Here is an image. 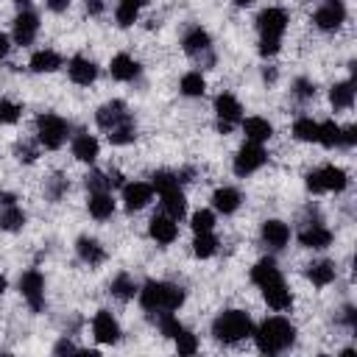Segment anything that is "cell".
Returning a JSON list of instances; mask_svg holds the SVG:
<instances>
[{
	"label": "cell",
	"mask_w": 357,
	"mask_h": 357,
	"mask_svg": "<svg viewBox=\"0 0 357 357\" xmlns=\"http://www.w3.org/2000/svg\"><path fill=\"white\" fill-rule=\"evenodd\" d=\"M251 335H254L257 349H259L262 354H279V351L290 349L293 340H296V329H293V324H290L287 318H282V315H271V318H265Z\"/></svg>",
	"instance_id": "cell-1"
},
{
	"label": "cell",
	"mask_w": 357,
	"mask_h": 357,
	"mask_svg": "<svg viewBox=\"0 0 357 357\" xmlns=\"http://www.w3.org/2000/svg\"><path fill=\"white\" fill-rule=\"evenodd\" d=\"M139 304L148 312H176L184 304V290L170 282H145L139 290Z\"/></svg>",
	"instance_id": "cell-2"
},
{
	"label": "cell",
	"mask_w": 357,
	"mask_h": 357,
	"mask_svg": "<svg viewBox=\"0 0 357 357\" xmlns=\"http://www.w3.org/2000/svg\"><path fill=\"white\" fill-rule=\"evenodd\" d=\"M254 332V321L243 310H226L212 321V335L220 343H237Z\"/></svg>",
	"instance_id": "cell-3"
},
{
	"label": "cell",
	"mask_w": 357,
	"mask_h": 357,
	"mask_svg": "<svg viewBox=\"0 0 357 357\" xmlns=\"http://www.w3.org/2000/svg\"><path fill=\"white\" fill-rule=\"evenodd\" d=\"M346 184H349V176L335 165H324L321 170L307 173V190L310 192H343Z\"/></svg>",
	"instance_id": "cell-4"
},
{
	"label": "cell",
	"mask_w": 357,
	"mask_h": 357,
	"mask_svg": "<svg viewBox=\"0 0 357 357\" xmlns=\"http://www.w3.org/2000/svg\"><path fill=\"white\" fill-rule=\"evenodd\" d=\"M36 139L39 145H45L47 151H56L64 145L67 139V123L59 117V114H39L36 117Z\"/></svg>",
	"instance_id": "cell-5"
},
{
	"label": "cell",
	"mask_w": 357,
	"mask_h": 357,
	"mask_svg": "<svg viewBox=\"0 0 357 357\" xmlns=\"http://www.w3.org/2000/svg\"><path fill=\"white\" fill-rule=\"evenodd\" d=\"M215 112H218V131L220 134H229L243 120V106L231 92H220L215 98Z\"/></svg>",
	"instance_id": "cell-6"
},
{
	"label": "cell",
	"mask_w": 357,
	"mask_h": 357,
	"mask_svg": "<svg viewBox=\"0 0 357 357\" xmlns=\"http://www.w3.org/2000/svg\"><path fill=\"white\" fill-rule=\"evenodd\" d=\"M20 293H22V298L28 301V307L33 312H42L45 310V276L39 271L31 268V271H25L20 276Z\"/></svg>",
	"instance_id": "cell-7"
},
{
	"label": "cell",
	"mask_w": 357,
	"mask_h": 357,
	"mask_svg": "<svg viewBox=\"0 0 357 357\" xmlns=\"http://www.w3.org/2000/svg\"><path fill=\"white\" fill-rule=\"evenodd\" d=\"M181 45H184V50H187L190 56L201 59L206 67H212V64H215V56H212V39H209V33H206L201 25L190 28V31L184 33Z\"/></svg>",
	"instance_id": "cell-8"
},
{
	"label": "cell",
	"mask_w": 357,
	"mask_h": 357,
	"mask_svg": "<svg viewBox=\"0 0 357 357\" xmlns=\"http://www.w3.org/2000/svg\"><path fill=\"white\" fill-rule=\"evenodd\" d=\"M265 162H268L265 148H262L259 142H245V145L237 151V156H234V173H237V176H251V173H257Z\"/></svg>",
	"instance_id": "cell-9"
},
{
	"label": "cell",
	"mask_w": 357,
	"mask_h": 357,
	"mask_svg": "<svg viewBox=\"0 0 357 357\" xmlns=\"http://www.w3.org/2000/svg\"><path fill=\"white\" fill-rule=\"evenodd\" d=\"M287 28V11L284 8H265L257 14V31L259 36H273V39H282Z\"/></svg>",
	"instance_id": "cell-10"
},
{
	"label": "cell",
	"mask_w": 357,
	"mask_h": 357,
	"mask_svg": "<svg viewBox=\"0 0 357 357\" xmlns=\"http://www.w3.org/2000/svg\"><path fill=\"white\" fill-rule=\"evenodd\" d=\"M95 120H98V126H100L103 131H112V128L128 123L131 114H128V109H126L123 100H109V103H103V106L95 112Z\"/></svg>",
	"instance_id": "cell-11"
},
{
	"label": "cell",
	"mask_w": 357,
	"mask_h": 357,
	"mask_svg": "<svg viewBox=\"0 0 357 357\" xmlns=\"http://www.w3.org/2000/svg\"><path fill=\"white\" fill-rule=\"evenodd\" d=\"M92 335L98 343H117L120 340V324L109 310H98L92 318Z\"/></svg>",
	"instance_id": "cell-12"
},
{
	"label": "cell",
	"mask_w": 357,
	"mask_h": 357,
	"mask_svg": "<svg viewBox=\"0 0 357 357\" xmlns=\"http://www.w3.org/2000/svg\"><path fill=\"white\" fill-rule=\"evenodd\" d=\"M312 22H315L321 31H337V28L346 22V8H343V3H340V0H332V3L321 6V8L315 11Z\"/></svg>",
	"instance_id": "cell-13"
},
{
	"label": "cell",
	"mask_w": 357,
	"mask_h": 357,
	"mask_svg": "<svg viewBox=\"0 0 357 357\" xmlns=\"http://www.w3.org/2000/svg\"><path fill=\"white\" fill-rule=\"evenodd\" d=\"M151 198H153V187L151 184H145V181H128V184H123V204H126L128 212H137V209L148 206Z\"/></svg>",
	"instance_id": "cell-14"
},
{
	"label": "cell",
	"mask_w": 357,
	"mask_h": 357,
	"mask_svg": "<svg viewBox=\"0 0 357 357\" xmlns=\"http://www.w3.org/2000/svg\"><path fill=\"white\" fill-rule=\"evenodd\" d=\"M259 290H262V296H265V301H268V307H271V310H276V312L290 310L293 296H290V290H287V284H284V279H282V276H279V279H271V282H268V284H262Z\"/></svg>",
	"instance_id": "cell-15"
},
{
	"label": "cell",
	"mask_w": 357,
	"mask_h": 357,
	"mask_svg": "<svg viewBox=\"0 0 357 357\" xmlns=\"http://www.w3.org/2000/svg\"><path fill=\"white\" fill-rule=\"evenodd\" d=\"M39 33V17L33 11H20L14 17V42L17 45H31Z\"/></svg>",
	"instance_id": "cell-16"
},
{
	"label": "cell",
	"mask_w": 357,
	"mask_h": 357,
	"mask_svg": "<svg viewBox=\"0 0 357 357\" xmlns=\"http://www.w3.org/2000/svg\"><path fill=\"white\" fill-rule=\"evenodd\" d=\"M67 73H70V81L78 84V86H89V84L98 78L95 61H89V59H84V56H73L70 64H67Z\"/></svg>",
	"instance_id": "cell-17"
},
{
	"label": "cell",
	"mask_w": 357,
	"mask_h": 357,
	"mask_svg": "<svg viewBox=\"0 0 357 357\" xmlns=\"http://www.w3.org/2000/svg\"><path fill=\"white\" fill-rule=\"evenodd\" d=\"M148 234L159 245H170L176 240V234H178V226H176V220L170 215H153L151 218V226H148Z\"/></svg>",
	"instance_id": "cell-18"
},
{
	"label": "cell",
	"mask_w": 357,
	"mask_h": 357,
	"mask_svg": "<svg viewBox=\"0 0 357 357\" xmlns=\"http://www.w3.org/2000/svg\"><path fill=\"white\" fill-rule=\"evenodd\" d=\"M298 243L304 248H326L332 243V231L324 226V223H307L301 231H298Z\"/></svg>",
	"instance_id": "cell-19"
},
{
	"label": "cell",
	"mask_w": 357,
	"mask_h": 357,
	"mask_svg": "<svg viewBox=\"0 0 357 357\" xmlns=\"http://www.w3.org/2000/svg\"><path fill=\"white\" fill-rule=\"evenodd\" d=\"M287 240H290L287 223H282V220H265V223H262V243H265L268 248L279 251V248L287 245Z\"/></svg>",
	"instance_id": "cell-20"
},
{
	"label": "cell",
	"mask_w": 357,
	"mask_h": 357,
	"mask_svg": "<svg viewBox=\"0 0 357 357\" xmlns=\"http://www.w3.org/2000/svg\"><path fill=\"white\" fill-rule=\"evenodd\" d=\"M240 126H243V134H245V139L248 142H268L271 137H273V128H271V123L265 120V117H245V120H240Z\"/></svg>",
	"instance_id": "cell-21"
},
{
	"label": "cell",
	"mask_w": 357,
	"mask_h": 357,
	"mask_svg": "<svg viewBox=\"0 0 357 357\" xmlns=\"http://www.w3.org/2000/svg\"><path fill=\"white\" fill-rule=\"evenodd\" d=\"M240 204H243V195H240L234 187H218V190L212 192V206H215L220 215H231V212H237Z\"/></svg>",
	"instance_id": "cell-22"
},
{
	"label": "cell",
	"mask_w": 357,
	"mask_h": 357,
	"mask_svg": "<svg viewBox=\"0 0 357 357\" xmlns=\"http://www.w3.org/2000/svg\"><path fill=\"white\" fill-rule=\"evenodd\" d=\"M109 73H112L114 81H134L139 75V64L128 53H117L112 59V64H109Z\"/></svg>",
	"instance_id": "cell-23"
},
{
	"label": "cell",
	"mask_w": 357,
	"mask_h": 357,
	"mask_svg": "<svg viewBox=\"0 0 357 357\" xmlns=\"http://www.w3.org/2000/svg\"><path fill=\"white\" fill-rule=\"evenodd\" d=\"M159 195H162L165 215H170L173 220H181L184 212H187V198H184L181 187H170V190H165V192H159Z\"/></svg>",
	"instance_id": "cell-24"
},
{
	"label": "cell",
	"mask_w": 357,
	"mask_h": 357,
	"mask_svg": "<svg viewBox=\"0 0 357 357\" xmlns=\"http://www.w3.org/2000/svg\"><path fill=\"white\" fill-rule=\"evenodd\" d=\"M75 251H78V257H81L89 268H95V265H100V262L106 259V251H103V245H100L95 237H78Z\"/></svg>",
	"instance_id": "cell-25"
},
{
	"label": "cell",
	"mask_w": 357,
	"mask_h": 357,
	"mask_svg": "<svg viewBox=\"0 0 357 357\" xmlns=\"http://www.w3.org/2000/svg\"><path fill=\"white\" fill-rule=\"evenodd\" d=\"M98 153H100V145H98V139L92 134H78L73 139V156L78 162H95Z\"/></svg>",
	"instance_id": "cell-26"
},
{
	"label": "cell",
	"mask_w": 357,
	"mask_h": 357,
	"mask_svg": "<svg viewBox=\"0 0 357 357\" xmlns=\"http://www.w3.org/2000/svg\"><path fill=\"white\" fill-rule=\"evenodd\" d=\"M335 276H337V268H335V262H329V259H321V262L307 265V279H310L315 287H326L329 282H335Z\"/></svg>",
	"instance_id": "cell-27"
},
{
	"label": "cell",
	"mask_w": 357,
	"mask_h": 357,
	"mask_svg": "<svg viewBox=\"0 0 357 357\" xmlns=\"http://www.w3.org/2000/svg\"><path fill=\"white\" fill-rule=\"evenodd\" d=\"M89 215L95 218V220H106V218H112L114 215V198H112V192H89Z\"/></svg>",
	"instance_id": "cell-28"
},
{
	"label": "cell",
	"mask_w": 357,
	"mask_h": 357,
	"mask_svg": "<svg viewBox=\"0 0 357 357\" xmlns=\"http://www.w3.org/2000/svg\"><path fill=\"white\" fill-rule=\"evenodd\" d=\"M282 273H279V265H276V259H271V257H265V259H259L254 268H251V282L257 284V287H262V284H268L271 279H279Z\"/></svg>",
	"instance_id": "cell-29"
},
{
	"label": "cell",
	"mask_w": 357,
	"mask_h": 357,
	"mask_svg": "<svg viewBox=\"0 0 357 357\" xmlns=\"http://www.w3.org/2000/svg\"><path fill=\"white\" fill-rule=\"evenodd\" d=\"M329 103L335 109H351L354 103V81H340L329 89Z\"/></svg>",
	"instance_id": "cell-30"
},
{
	"label": "cell",
	"mask_w": 357,
	"mask_h": 357,
	"mask_svg": "<svg viewBox=\"0 0 357 357\" xmlns=\"http://www.w3.org/2000/svg\"><path fill=\"white\" fill-rule=\"evenodd\" d=\"M142 6H145V0H120V3H117V11H114L117 25H120V28L134 25L137 17H139V8H142Z\"/></svg>",
	"instance_id": "cell-31"
},
{
	"label": "cell",
	"mask_w": 357,
	"mask_h": 357,
	"mask_svg": "<svg viewBox=\"0 0 357 357\" xmlns=\"http://www.w3.org/2000/svg\"><path fill=\"white\" fill-rule=\"evenodd\" d=\"M61 67V56L56 50H36L31 56V70L33 73H53Z\"/></svg>",
	"instance_id": "cell-32"
},
{
	"label": "cell",
	"mask_w": 357,
	"mask_h": 357,
	"mask_svg": "<svg viewBox=\"0 0 357 357\" xmlns=\"http://www.w3.org/2000/svg\"><path fill=\"white\" fill-rule=\"evenodd\" d=\"M25 226V212L17 204H8L0 209V229L3 231H20Z\"/></svg>",
	"instance_id": "cell-33"
},
{
	"label": "cell",
	"mask_w": 357,
	"mask_h": 357,
	"mask_svg": "<svg viewBox=\"0 0 357 357\" xmlns=\"http://www.w3.org/2000/svg\"><path fill=\"white\" fill-rule=\"evenodd\" d=\"M109 290H112V296H114V298H120V301H128V298H134V293H137V284H134V279H131L128 273H117V276L112 279Z\"/></svg>",
	"instance_id": "cell-34"
},
{
	"label": "cell",
	"mask_w": 357,
	"mask_h": 357,
	"mask_svg": "<svg viewBox=\"0 0 357 357\" xmlns=\"http://www.w3.org/2000/svg\"><path fill=\"white\" fill-rule=\"evenodd\" d=\"M204 92H206V81H204V75H201L198 70L184 73V78H181V95H187V98H201Z\"/></svg>",
	"instance_id": "cell-35"
},
{
	"label": "cell",
	"mask_w": 357,
	"mask_h": 357,
	"mask_svg": "<svg viewBox=\"0 0 357 357\" xmlns=\"http://www.w3.org/2000/svg\"><path fill=\"white\" fill-rule=\"evenodd\" d=\"M293 137L301 142H318V123L312 117H298L293 123Z\"/></svg>",
	"instance_id": "cell-36"
},
{
	"label": "cell",
	"mask_w": 357,
	"mask_h": 357,
	"mask_svg": "<svg viewBox=\"0 0 357 357\" xmlns=\"http://www.w3.org/2000/svg\"><path fill=\"white\" fill-rule=\"evenodd\" d=\"M318 142L324 148H337L340 145V126L335 120H326V123H318Z\"/></svg>",
	"instance_id": "cell-37"
},
{
	"label": "cell",
	"mask_w": 357,
	"mask_h": 357,
	"mask_svg": "<svg viewBox=\"0 0 357 357\" xmlns=\"http://www.w3.org/2000/svg\"><path fill=\"white\" fill-rule=\"evenodd\" d=\"M192 251H195V257H201V259L212 257V254L218 251V237H215L212 231H201V234H195V240H192Z\"/></svg>",
	"instance_id": "cell-38"
},
{
	"label": "cell",
	"mask_w": 357,
	"mask_h": 357,
	"mask_svg": "<svg viewBox=\"0 0 357 357\" xmlns=\"http://www.w3.org/2000/svg\"><path fill=\"white\" fill-rule=\"evenodd\" d=\"M134 137H137L134 120H128V123H123V126H117V128L109 131V142L112 145H128V142H134Z\"/></svg>",
	"instance_id": "cell-39"
},
{
	"label": "cell",
	"mask_w": 357,
	"mask_h": 357,
	"mask_svg": "<svg viewBox=\"0 0 357 357\" xmlns=\"http://www.w3.org/2000/svg\"><path fill=\"white\" fill-rule=\"evenodd\" d=\"M67 190H70V181H67L64 176H50V178L45 181V195H47L50 201H59Z\"/></svg>",
	"instance_id": "cell-40"
},
{
	"label": "cell",
	"mask_w": 357,
	"mask_h": 357,
	"mask_svg": "<svg viewBox=\"0 0 357 357\" xmlns=\"http://www.w3.org/2000/svg\"><path fill=\"white\" fill-rule=\"evenodd\" d=\"M173 340H176V351H178V354H195V351H198V337H195L192 332H187L184 326H181V332H178Z\"/></svg>",
	"instance_id": "cell-41"
},
{
	"label": "cell",
	"mask_w": 357,
	"mask_h": 357,
	"mask_svg": "<svg viewBox=\"0 0 357 357\" xmlns=\"http://www.w3.org/2000/svg\"><path fill=\"white\" fill-rule=\"evenodd\" d=\"M86 190L89 192H109L112 190V181H109V173H100V170H92L89 176H86Z\"/></svg>",
	"instance_id": "cell-42"
},
{
	"label": "cell",
	"mask_w": 357,
	"mask_h": 357,
	"mask_svg": "<svg viewBox=\"0 0 357 357\" xmlns=\"http://www.w3.org/2000/svg\"><path fill=\"white\" fill-rule=\"evenodd\" d=\"M156 324H159V332H162L165 337H176V335L181 332V324H178V318H176L173 312H159Z\"/></svg>",
	"instance_id": "cell-43"
},
{
	"label": "cell",
	"mask_w": 357,
	"mask_h": 357,
	"mask_svg": "<svg viewBox=\"0 0 357 357\" xmlns=\"http://www.w3.org/2000/svg\"><path fill=\"white\" fill-rule=\"evenodd\" d=\"M212 229H215V215L209 209H198L192 215V231L201 234V231H212Z\"/></svg>",
	"instance_id": "cell-44"
},
{
	"label": "cell",
	"mask_w": 357,
	"mask_h": 357,
	"mask_svg": "<svg viewBox=\"0 0 357 357\" xmlns=\"http://www.w3.org/2000/svg\"><path fill=\"white\" fill-rule=\"evenodd\" d=\"M20 106L17 103H11V100H6V98H0V123L3 126H11V123H17L20 120Z\"/></svg>",
	"instance_id": "cell-45"
},
{
	"label": "cell",
	"mask_w": 357,
	"mask_h": 357,
	"mask_svg": "<svg viewBox=\"0 0 357 357\" xmlns=\"http://www.w3.org/2000/svg\"><path fill=\"white\" fill-rule=\"evenodd\" d=\"M293 95H296L298 100H310V98H315V84L307 81V78H298V81L293 84Z\"/></svg>",
	"instance_id": "cell-46"
},
{
	"label": "cell",
	"mask_w": 357,
	"mask_h": 357,
	"mask_svg": "<svg viewBox=\"0 0 357 357\" xmlns=\"http://www.w3.org/2000/svg\"><path fill=\"white\" fill-rule=\"evenodd\" d=\"M279 45H282V39L259 36V56H276L279 53Z\"/></svg>",
	"instance_id": "cell-47"
},
{
	"label": "cell",
	"mask_w": 357,
	"mask_h": 357,
	"mask_svg": "<svg viewBox=\"0 0 357 357\" xmlns=\"http://www.w3.org/2000/svg\"><path fill=\"white\" fill-rule=\"evenodd\" d=\"M14 153H17L20 162H33V159H36V151H33L28 142H17V145H14Z\"/></svg>",
	"instance_id": "cell-48"
},
{
	"label": "cell",
	"mask_w": 357,
	"mask_h": 357,
	"mask_svg": "<svg viewBox=\"0 0 357 357\" xmlns=\"http://www.w3.org/2000/svg\"><path fill=\"white\" fill-rule=\"evenodd\" d=\"M357 142V126H349V128H340V145L351 148Z\"/></svg>",
	"instance_id": "cell-49"
},
{
	"label": "cell",
	"mask_w": 357,
	"mask_h": 357,
	"mask_svg": "<svg viewBox=\"0 0 357 357\" xmlns=\"http://www.w3.org/2000/svg\"><path fill=\"white\" fill-rule=\"evenodd\" d=\"M45 3H47V8L56 11V14H61V11L70 8V0H45Z\"/></svg>",
	"instance_id": "cell-50"
},
{
	"label": "cell",
	"mask_w": 357,
	"mask_h": 357,
	"mask_svg": "<svg viewBox=\"0 0 357 357\" xmlns=\"http://www.w3.org/2000/svg\"><path fill=\"white\" fill-rule=\"evenodd\" d=\"M100 11H103V0H86V14L98 17Z\"/></svg>",
	"instance_id": "cell-51"
},
{
	"label": "cell",
	"mask_w": 357,
	"mask_h": 357,
	"mask_svg": "<svg viewBox=\"0 0 357 357\" xmlns=\"http://www.w3.org/2000/svg\"><path fill=\"white\" fill-rule=\"evenodd\" d=\"M53 351H56V354H64V351H78V349H75V346H73V343H70V340H59V343H56V349H53Z\"/></svg>",
	"instance_id": "cell-52"
},
{
	"label": "cell",
	"mask_w": 357,
	"mask_h": 357,
	"mask_svg": "<svg viewBox=\"0 0 357 357\" xmlns=\"http://www.w3.org/2000/svg\"><path fill=\"white\" fill-rule=\"evenodd\" d=\"M8 50H11V42H8V36L0 31V59H6V56H8Z\"/></svg>",
	"instance_id": "cell-53"
},
{
	"label": "cell",
	"mask_w": 357,
	"mask_h": 357,
	"mask_svg": "<svg viewBox=\"0 0 357 357\" xmlns=\"http://www.w3.org/2000/svg\"><path fill=\"white\" fill-rule=\"evenodd\" d=\"M17 198L11 195V192H0V206H8V204H14Z\"/></svg>",
	"instance_id": "cell-54"
},
{
	"label": "cell",
	"mask_w": 357,
	"mask_h": 357,
	"mask_svg": "<svg viewBox=\"0 0 357 357\" xmlns=\"http://www.w3.org/2000/svg\"><path fill=\"white\" fill-rule=\"evenodd\" d=\"M254 0H234V6H240V8H245V6H251Z\"/></svg>",
	"instance_id": "cell-55"
},
{
	"label": "cell",
	"mask_w": 357,
	"mask_h": 357,
	"mask_svg": "<svg viewBox=\"0 0 357 357\" xmlns=\"http://www.w3.org/2000/svg\"><path fill=\"white\" fill-rule=\"evenodd\" d=\"M3 290H6V279L0 276V296H3Z\"/></svg>",
	"instance_id": "cell-56"
},
{
	"label": "cell",
	"mask_w": 357,
	"mask_h": 357,
	"mask_svg": "<svg viewBox=\"0 0 357 357\" xmlns=\"http://www.w3.org/2000/svg\"><path fill=\"white\" fill-rule=\"evenodd\" d=\"M14 3H20V6H25V3H31V0H14Z\"/></svg>",
	"instance_id": "cell-57"
},
{
	"label": "cell",
	"mask_w": 357,
	"mask_h": 357,
	"mask_svg": "<svg viewBox=\"0 0 357 357\" xmlns=\"http://www.w3.org/2000/svg\"><path fill=\"white\" fill-rule=\"evenodd\" d=\"M329 3H332V0H329Z\"/></svg>",
	"instance_id": "cell-58"
}]
</instances>
